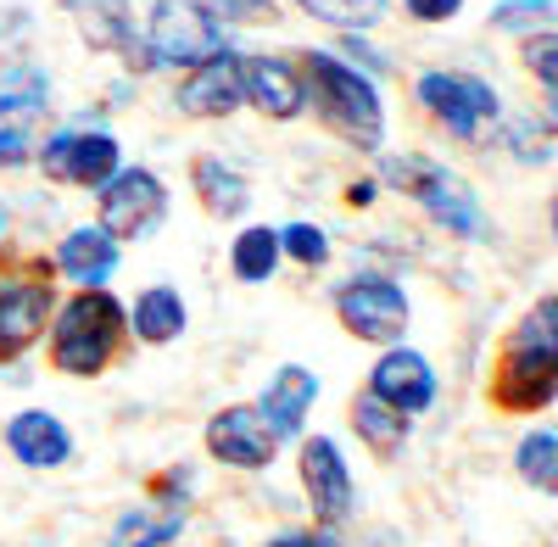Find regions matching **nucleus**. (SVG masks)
<instances>
[{
	"instance_id": "obj_1",
	"label": "nucleus",
	"mask_w": 558,
	"mask_h": 547,
	"mask_svg": "<svg viewBox=\"0 0 558 547\" xmlns=\"http://www.w3.org/2000/svg\"><path fill=\"white\" fill-rule=\"evenodd\" d=\"M296 62H302V84L313 96L318 123L330 129L336 141H347L352 151H380V141H386V107H380L375 78L347 68L330 51H307Z\"/></svg>"
},
{
	"instance_id": "obj_2",
	"label": "nucleus",
	"mask_w": 558,
	"mask_h": 547,
	"mask_svg": "<svg viewBox=\"0 0 558 547\" xmlns=\"http://www.w3.org/2000/svg\"><path fill=\"white\" fill-rule=\"evenodd\" d=\"M123 336H129V313L112 291L89 285L78 291L51 325V363L57 375H73V380H89L112 369V357L123 352Z\"/></svg>"
},
{
	"instance_id": "obj_3",
	"label": "nucleus",
	"mask_w": 558,
	"mask_h": 547,
	"mask_svg": "<svg viewBox=\"0 0 558 547\" xmlns=\"http://www.w3.org/2000/svg\"><path fill=\"white\" fill-rule=\"evenodd\" d=\"M413 101L425 107V118L436 129H447L452 141H481V134L497 123L502 101H497V89L475 73H418L413 84Z\"/></svg>"
},
{
	"instance_id": "obj_4",
	"label": "nucleus",
	"mask_w": 558,
	"mask_h": 547,
	"mask_svg": "<svg viewBox=\"0 0 558 547\" xmlns=\"http://www.w3.org/2000/svg\"><path fill=\"white\" fill-rule=\"evenodd\" d=\"M146 51H151V68L157 62L196 68V62L229 51V28L202 7V0H157L151 23H146Z\"/></svg>"
},
{
	"instance_id": "obj_5",
	"label": "nucleus",
	"mask_w": 558,
	"mask_h": 547,
	"mask_svg": "<svg viewBox=\"0 0 558 547\" xmlns=\"http://www.w3.org/2000/svg\"><path fill=\"white\" fill-rule=\"evenodd\" d=\"M336 318L352 341H375V347H402L408 330V296L386 274H352L336 291Z\"/></svg>"
},
{
	"instance_id": "obj_6",
	"label": "nucleus",
	"mask_w": 558,
	"mask_h": 547,
	"mask_svg": "<svg viewBox=\"0 0 558 547\" xmlns=\"http://www.w3.org/2000/svg\"><path fill=\"white\" fill-rule=\"evenodd\" d=\"M486 397H492L497 414H508V420H525V414H542V408H553V397H558V352L508 341L502 357L492 363Z\"/></svg>"
},
{
	"instance_id": "obj_7",
	"label": "nucleus",
	"mask_w": 558,
	"mask_h": 547,
	"mask_svg": "<svg viewBox=\"0 0 558 547\" xmlns=\"http://www.w3.org/2000/svg\"><path fill=\"white\" fill-rule=\"evenodd\" d=\"M386 173L402 185V196H413L418 207H425L447 235H463V241H475L481 230H486V218H481V202H475V191L463 185L458 173H447V168H436V162H386Z\"/></svg>"
},
{
	"instance_id": "obj_8",
	"label": "nucleus",
	"mask_w": 558,
	"mask_h": 547,
	"mask_svg": "<svg viewBox=\"0 0 558 547\" xmlns=\"http://www.w3.org/2000/svg\"><path fill=\"white\" fill-rule=\"evenodd\" d=\"M168 212V191L151 168H118L101 185V230L112 241H140L151 235Z\"/></svg>"
},
{
	"instance_id": "obj_9",
	"label": "nucleus",
	"mask_w": 558,
	"mask_h": 547,
	"mask_svg": "<svg viewBox=\"0 0 558 547\" xmlns=\"http://www.w3.org/2000/svg\"><path fill=\"white\" fill-rule=\"evenodd\" d=\"M296 475H302V491H307V503H313V520H318L324 531H336L341 520H352V509H357L352 470H347L341 447H336L330 436L302 441V452H296Z\"/></svg>"
},
{
	"instance_id": "obj_10",
	"label": "nucleus",
	"mask_w": 558,
	"mask_h": 547,
	"mask_svg": "<svg viewBox=\"0 0 558 547\" xmlns=\"http://www.w3.org/2000/svg\"><path fill=\"white\" fill-rule=\"evenodd\" d=\"M39 168H45V179H57V185L101 191L123 162H118V141H112V134L62 129V134H51V141L39 146Z\"/></svg>"
},
{
	"instance_id": "obj_11",
	"label": "nucleus",
	"mask_w": 558,
	"mask_h": 547,
	"mask_svg": "<svg viewBox=\"0 0 558 547\" xmlns=\"http://www.w3.org/2000/svg\"><path fill=\"white\" fill-rule=\"evenodd\" d=\"M274 447L279 436L268 430V420L257 414V408L235 402V408H218V414L207 420V452L218 464L229 470H268L274 464Z\"/></svg>"
},
{
	"instance_id": "obj_12",
	"label": "nucleus",
	"mask_w": 558,
	"mask_h": 547,
	"mask_svg": "<svg viewBox=\"0 0 558 547\" xmlns=\"http://www.w3.org/2000/svg\"><path fill=\"white\" fill-rule=\"evenodd\" d=\"M241 101H246V57L235 51L196 62L179 84V112H191V118H229Z\"/></svg>"
},
{
	"instance_id": "obj_13",
	"label": "nucleus",
	"mask_w": 558,
	"mask_h": 547,
	"mask_svg": "<svg viewBox=\"0 0 558 547\" xmlns=\"http://www.w3.org/2000/svg\"><path fill=\"white\" fill-rule=\"evenodd\" d=\"M368 391L413 420L436 402V369H430V357H418L413 347H386L380 363L368 369Z\"/></svg>"
},
{
	"instance_id": "obj_14",
	"label": "nucleus",
	"mask_w": 558,
	"mask_h": 547,
	"mask_svg": "<svg viewBox=\"0 0 558 547\" xmlns=\"http://www.w3.org/2000/svg\"><path fill=\"white\" fill-rule=\"evenodd\" d=\"M51 307H57V296H51V285H39V280L0 285V363H17L45 336Z\"/></svg>"
},
{
	"instance_id": "obj_15",
	"label": "nucleus",
	"mask_w": 558,
	"mask_h": 547,
	"mask_svg": "<svg viewBox=\"0 0 558 547\" xmlns=\"http://www.w3.org/2000/svg\"><path fill=\"white\" fill-rule=\"evenodd\" d=\"M246 101L263 112V118H296L307 107V84H302V68L286 62V57H246Z\"/></svg>"
},
{
	"instance_id": "obj_16",
	"label": "nucleus",
	"mask_w": 558,
	"mask_h": 547,
	"mask_svg": "<svg viewBox=\"0 0 558 547\" xmlns=\"http://www.w3.org/2000/svg\"><path fill=\"white\" fill-rule=\"evenodd\" d=\"M7 447H12V459L28 464V470H57L73 459V436L57 414H45V408H28V414H17L7 425Z\"/></svg>"
},
{
	"instance_id": "obj_17",
	"label": "nucleus",
	"mask_w": 558,
	"mask_h": 547,
	"mask_svg": "<svg viewBox=\"0 0 558 547\" xmlns=\"http://www.w3.org/2000/svg\"><path fill=\"white\" fill-rule=\"evenodd\" d=\"M313 397H318V380L302 369V363H286V369L268 380V391H263V402H257V414L268 420V430H274L279 441H286V436H302V420H307Z\"/></svg>"
},
{
	"instance_id": "obj_18",
	"label": "nucleus",
	"mask_w": 558,
	"mask_h": 547,
	"mask_svg": "<svg viewBox=\"0 0 558 547\" xmlns=\"http://www.w3.org/2000/svg\"><path fill=\"white\" fill-rule=\"evenodd\" d=\"M347 425L352 436L375 452V459H397V452L408 447V414H397L391 402H380L375 391H357L352 408H347Z\"/></svg>"
},
{
	"instance_id": "obj_19",
	"label": "nucleus",
	"mask_w": 558,
	"mask_h": 547,
	"mask_svg": "<svg viewBox=\"0 0 558 547\" xmlns=\"http://www.w3.org/2000/svg\"><path fill=\"white\" fill-rule=\"evenodd\" d=\"M57 268L68 274V280H73L78 291L107 285V280H112V268H118V241L101 230V223H96V230H73V235L62 241Z\"/></svg>"
},
{
	"instance_id": "obj_20",
	"label": "nucleus",
	"mask_w": 558,
	"mask_h": 547,
	"mask_svg": "<svg viewBox=\"0 0 558 547\" xmlns=\"http://www.w3.org/2000/svg\"><path fill=\"white\" fill-rule=\"evenodd\" d=\"M191 179H196V196H202V207H207L213 218H241L246 202H252L246 173L229 168V162H218V157H202V162L191 168Z\"/></svg>"
},
{
	"instance_id": "obj_21",
	"label": "nucleus",
	"mask_w": 558,
	"mask_h": 547,
	"mask_svg": "<svg viewBox=\"0 0 558 547\" xmlns=\"http://www.w3.org/2000/svg\"><path fill=\"white\" fill-rule=\"evenodd\" d=\"M184 302H179V291H168V285H151V291H140L134 296V313H129V325H134V336L146 341V347H168L179 330H184Z\"/></svg>"
},
{
	"instance_id": "obj_22",
	"label": "nucleus",
	"mask_w": 558,
	"mask_h": 547,
	"mask_svg": "<svg viewBox=\"0 0 558 547\" xmlns=\"http://www.w3.org/2000/svg\"><path fill=\"white\" fill-rule=\"evenodd\" d=\"M520 62L542 84V123L558 134V28H536L520 39Z\"/></svg>"
},
{
	"instance_id": "obj_23",
	"label": "nucleus",
	"mask_w": 558,
	"mask_h": 547,
	"mask_svg": "<svg viewBox=\"0 0 558 547\" xmlns=\"http://www.w3.org/2000/svg\"><path fill=\"white\" fill-rule=\"evenodd\" d=\"M514 475H520L525 486H536L542 497H558V430L536 425V430L520 436V447H514Z\"/></svg>"
},
{
	"instance_id": "obj_24",
	"label": "nucleus",
	"mask_w": 558,
	"mask_h": 547,
	"mask_svg": "<svg viewBox=\"0 0 558 547\" xmlns=\"http://www.w3.org/2000/svg\"><path fill=\"white\" fill-rule=\"evenodd\" d=\"M279 257H286V246H279V230H246L235 246H229V274L235 280H246V285H263V280H274V268H279Z\"/></svg>"
},
{
	"instance_id": "obj_25",
	"label": "nucleus",
	"mask_w": 558,
	"mask_h": 547,
	"mask_svg": "<svg viewBox=\"0 0 558 547\" xmlns=\"http://www.w3.org/2000/svg\"><path fill=\"white\" fill-rule=\"evenodd\" d=\"M184 531V509H134L112 525L107 547H162Z\"/></svg>"
},
{
	"instance_id": "obj_26",
	"label": "nucleus",
	"mask_w": 558,
	"mask_h": 547,
	"mask_svg": "<svg viewBox=\"0 0 558 547\" xmlns=\"http://www.w3.org/2000/svg\"><path fill=\"white\" fill-rule=\"evenodd\" d=\"M296 7L330 28H347V34H363L386 17V0H296Z\"/></svg>"
},
{
	"instance_id": "obj_27",
	"label": "nucleus",
	"mask_w": 558,
	"mask_h": 547,
	"mask_svg": "<svg viewBox=\"0 0 558 547\" xmlns=\"http://www.w3.org/2000/svg\"><path fill=\"white\" fill-rule=\"evenodd\" d=\"M78 28L89 45H129V0H84Z\"/></svg>"
},
{
	"instance_id": "obj_28",
	"label": "nucleus",
	"mask_w": 558,
	"mask_h": 547,
	"mask_svg": "<svg viewBox=\"0 0 558 547\" xmlns=\"http://www.w3.org/2000/svg\"><path fill=\"white\" fill-rule=\"evenodd\" d=\"M508 341H520V347H542V352H558V296H542Z\"/></svg>"
},
{
	"instance_id": "obj_29",
	"label": "nucleus",
	"mask_w": 558,
	"mask_h": 547,
	"mask_svg": "<svg viewBox=\"0 0 558 547\" xmlns=\"http://www.w3.org/2000/svg\"><path fill=\"white\" fill-rule=\"evenodd\" d=\"M202 7L223 23V28H257V23H279L274 0H202Z\"/></svg>"
},
{
	"instance_id": "obj_30",
	"label": "nucleus",
	"mask_w": 558,
	"mask_h": 547,
	"mask_svg": "<svg viewBox=\"0 0 558 547\" xmlns=\"http://www.w3.org/2000/svg\"><path fill=\"white\" fill-rule=\"evenodd\" d=\"M279 246H286V257H296L302 268H324V263H330V235L313 230V223H291V230H279Z\"/></svg>"
},
{
	"instance_id": "obj_31",
	"label": "nucleus",
	"mask_w": 558,
	"mask_h": 547,
	"mask_svg": "<svg viewBox=\"0 0 558 547\" xmlns=\"http://www.w3.org/2000/svg\"><path fill=\"white\" fill-rule=\"evenodd\" d=\"M547 17H558V0H502V7L492 12L497 28H547Z\"/></svg>"
},
{
	"instance_id": "obj_32",
	"label": "nucleus",
	"mask_w": 558,
	"mask_h": 547,
	"mask_svg": "<svg viewBox=\"0 0 558 547\" xmlns=\"http://www.w3.org/2000/svg\"><path fill=\"white\" fill-rule=\"evenodd\" d=\"M413 23H452L463 12V0H402Z\"/></svg>"
},
{
	"instance_id": "obj_33",
	"label": "nucleus",
	"mask_w": 558,
	"mask_h": 547,
	"mask_svg": "<svg viewBox=\"0 0 558 547\" xmlns=\"http://www.w3.org/2000/svg\"><path fill=\"white\" fill-rule=\"evenodd\" d=\"M268 547H341V536L324 531V525H313V531H286V536L268 542Z\"/></svg>"
},
{
	"instance_id": "obj_34",
	"label": "nucleus",
	"mask_w": 558,
	"mask_h": 547,
	"mask_svg": "<svg viewBox=\"0 0 558 547\" xmlns=\"http://www.w3.org/2000/svg\"><path fill=\"white\" fill-rule=\"evenodd\" d=\"M553 235H558V191H553Z\"/></svg>"
}]
</instances>
